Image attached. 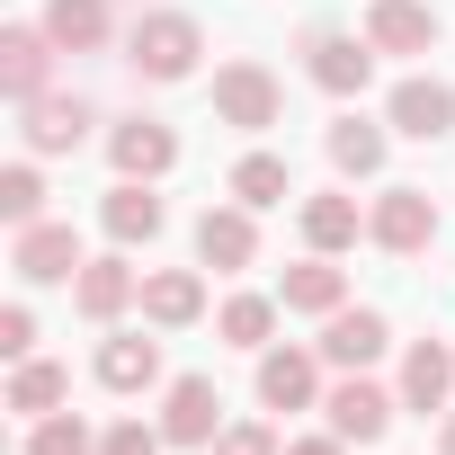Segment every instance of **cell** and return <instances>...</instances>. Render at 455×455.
I'll use <instances>...</instances> for the list:
<instances>
[{
  "label": "cell",
  "mask_w": 455,
  "mask_h": 455,
  "mask_svg": "<svg viewBox=\"0 0 455 455\" xmlns=\"http://www.w3.org/2000/svg\"><path fill=\"white\" fill-rule=\"evenodd\" d=\"M304 242H313L322 259L348 251V242H357V196H313V205H304Z\"/></svg>",
  "instance_id": "25"
},
{
  "label": "cell",
  "mask_w": 455,
  "mask_h": 455,
  "mask_svg": "<svg viewBox=\"0 0 455 455\" xmlns=\"http://www.w3.org/2000/svg\"><path fill=\"white\" fill-rule=\"evenodd\" d=\"M331 437H348V446H375L384 428H393V393L384 384H366V375H348V384H331Z\"/></svg>",
  "instance_id": "6"
},
{
  "label": "cell",
  "mask_w": 455,
  "mask_h": 455,
  "mask_svg": "<svg viewBox=\"0 0 455 455\" xmlns=\"http://www.w3.org/2000/svg\"><path fill=\"white\" fill-rule=\"evenodd\" d=\"M196 259H205V268H251V259H259L251 205H205V214H196Z\"/></svg>",
  "instance_id": "9"
},
{
  "label": "cell",
  "mask_w": 455,
  "mask_h": 455,
  "mask_svg": "<svg viewBox=\"0 0 455 455\" xmlns=\"http://www.w3.org/2000/svg\"><path fill=\"white\" fill-rule=\"evenodd\" d=\"M286 455H348V437H295Z\"/></svg>",
  "instance_id": "33"
},
{
  "label": "cell",
  "mask_w": 455,
  "mask_h": 455,
  "mask_svg": "<svg viewBox=\"0 0 455 455\" xmlns=\"http://www.w3.org/2000/svg\"><path fill=\"white\" fill-rule=\"evenodd\" d=\"M161 437H170V446H214V437H223V393H214L205 375H179L170 402H161Z\"/></svg>",
  "instance_id": "5"
},
{
  "label": "cell",
  "mask_w": 455,
  "mask_h": 455,
  "mask_svg": "<svg viewBox=\"0 0 455 455\" xmlns=\"http://www.w3.org/2000/svg\"><path fill=\"white\" fill-rule=\"evenodd\" d=\"M0 348H10V357H28V348H36V313H28V304L0 313Z\"/></svg>",
  "instance_id": "32"
},
{
  "label": "cell",
  "mask_w": 455,
  "mask_h": 455,
  "mask_svg": "<svg viewBox=\"0 0 455 455\" xmlns=\"http://www.w3.org/2000/svg\"><path fill=\"white\" fill-rule=\"evenodd\" d=\"M134 295H143V277H134L125 259H90V268H81V286H72V304H81L90 322H116Z\"/></svg>",
  "instance_id": "15"
},
{
  "label": "cell",
  "mask_w": 455,
  "mask_h": 455,
  "mask_svg": "<svg viewBox=\"0 0 455 455\" xmlns=\"http://www.w3.org/2000/svg\"><path fill=\"white\" fill-rule=\"evenodd\" d=\"M223 339H233V348H259L268 331H277V304L268 295H233V304H223V322H214Z\"/></svg>",
  "instance_id": "27"
},
{
  "label": "cell",
  "mask_w": 455,
  "mask_h": 455,
  "mask_svg": "<svg viewBox=\"0 0 455 455\" xmlns=\"http://www.w3.org/2000/svg\"><path fill=\"white\" fill-rule=\"evenodd\" d=\"M366 45L375 54H428L437 45V10L428 0H375L366 10Z\"/></svg>",
  "instance_id": "8"
},
{
  "label": "cell",
  "mask_w": 455,
  "mask_h": 455,
  "mask_svg": "<svg viewBox=\"0 0 455 455\" xmlns=\"http://www.w3.org/2000/svg\"><path fill=\"white\" fill-rule=\"evenodd\" d=\"M214 116L242 125V134H268V125L286 116L277 72H268V63H223V72H214Z\"/></svg>",
  "instance_id": "2"
},
{
  "label": "cell",
  "mask_w": 455,
  "mask_h": 455,
  "mask_svg": "<svg viewBox=\"0 0 455 455\" xmlns=\"http://www.w3.org/2000/svg\"><path fill=\"white\" fill-rule=\"evenodd\" d=\"M205 313V286L188 277V268H161V277H143V322H161V331H188Z\"/></svg>",
  "instance_id": "18"
},
{
  "label": "cell",
  "mask_w": 455,
  "mask_h": 455,
  "mask_svg": "<svg viewBox=\"0 0 455 455\" xmlns=\"http://www.w3.org/2000/svg\"><path fill=\"white\" fill-rule=\"evenodd\" d=\"M313 393H322V375H313L304 348H268V357H259V402H268V411H304Z\"/></svg>",
  "instance_id": "17"
},
{
  "label": "cell",
  "mask_w": 455,
  "mask_h": 455,
  "mask_svg": "<svg viewBox=\"0 0 455 455\" xmlns=\"http://www.w3.org/2000/svg\"><path fill=\"white\" fill-rule=\"evenodd\" d=\"M393 125H402L411 143H437V134H455V90H446L437 72H411V81L393 90Z\"/></svg>",
  "instance_id": "7"
},
{
  "label": "cell",
  "mask_w": 455,
  "mask_h": 455,
  "mask_svg": "<svg viewBox=\"0 0 455 455\" xmlns=\"http://www.w3.org/2000/svg\"><path fill=\"white\" fill-rule=\"evenodd\" d=\"M45 54H63L45 28H10V36H0V90H10L19 108L45 99Z\"/></svg>",
  "instance_id": "12"
},
{
  "label": "cell",
  "mask_w": 455,
  "mask_h": 455,
  "mask_svg": "<svg viewBox=\"0 0 455 455\" xmlns=\"http://www.w3.org/2000/svg\"><path fill=\"white\" fill-rule=\"evenodd\" d=\"M108 152H116V170H125V179H161V170L179 161V134H170V125H152V116H125V125L108 134Z\"/></svg>",
  "instance_id": "13"
},
{
  "label": "cell",
  "mask_w": 455,
  "mask_h": 455,
  "mask_svg": "<svg viewBox=\"0 0 455 455\" xmlns=\"http://www.w3.org/2000/svg\"><path fill=\"white\" fill-rule=\"evenodd\" d=\"M331 161H339L348 179H375V170H384V125H366V116H339V125H331Z\"/></svg>",
  "instance_id": "23"
},
{
  "label": "cell",
  "mask_w": 455,
  "mask_h": 455,
  "mask_svg": "<svg viewBox=\"0 0 455 455\" xmlns=\"http://www.w3.org/2000/svg\"><path fill=\"white\" fill-rule=\"evenodd\" d=\"M99 223H108L116 242H152V233H161V196H152L143 179H116L108 205H99Z\"/></svg>",
  "instance_id": "21"
},
{
  "label": "cell",
  "mask_w": 455,
  "mask_h": 455,
  "mask_svg": "<svg viewBox=\"0 0 455 455\" xmlns=\"http://www.w3.org/2000/svg\"><path fill=\"white\" fill-rule=\"evenodd\" d=\"M214 455H286V446H277L259 419H242V428H223V437H214Z\"/></svg>",
  "instance_id": "31"
},
{
  "label": "cell",
  "mask_w": 455,
  "mask_h": 455,
  "mask_svg": "<svg viewBox=\"0 0 455 455\" xmlns=\"http://www.w3.org/2000/svg\"><path fill=\"white\" fill-rule=\"evenodd\" d=\"M63 393H72V375H63V366H45V357H19V375H10V411L45 419V411H54Z\"/></svg>",
  "instance_id": "24"
},
{
  "label": "cell",
  "mask_w": 455,
  "mask_h": 455,
  "mask_svg": "<svg viewBox=\"0 0 455 455\" xmlns=\"http://www.w3.org/2000/svg\"><path fill=\"white\" fill-rule=\"evenodd\" d=\"M196 54H205V36H196V19H179V10H152V19H134V36H125V63H134L143 81H188Z\"/></svg>",
  "instance_id": "1"
},
{
  "label": "cell",
  "mask_w": 455,
  "mask_h": 455,
  "mask_svg": "<svg viewBox=\"0 0 455 455\" xmlns=\"http://www.w3.org/2000/svg\"><path fill=\"white\" fill-rule=\"evenodd\" d=\"M28 455H99V437H90L81 419H63V411H45V419L28 428Z\"/></svg>",
  "instance_id": "28"
},
{
  "label": "cell",
  "mask_w": 455,
  "mask_h": 455,
  "mask_svg": "<svg viewBox=\"0 0 455 455\" xmlns=\"http://www.w3.org/2000/svg\"><path fill=\"white\" fill-rule=\"evenodd\" d=\"M233 196H242L251 214H259V205H286V161H277V152H251V161L233 170Z\"/></svg>",
  "instance_id": "26"
},
{
  "label": "cell",
  "mask_w": 455,
  "mask_h": 455,
  "mask_svg": "<svg viewBox=\"0 0 455 455\" xmlns=\"http://www.w3.org/2000/svg\"><path fill=\"white\" fill-rule=\"evenodd\" d=\"M10 268L28 277V286H81V233L72 223H19V251H10Z\"/></svg>",
  "instance_id": "4"
},
{
  "label": "cell",
  "mask_w": 455,
  "mask_h": 455,
  "mask_svg": "<svg viewBox=\"0 0 455 455\" xmlns=\"http://www.w3.org/2000/svg\"><path fill=\"white\" fill-rule=\"evenodd\" d=\"M161 446H170V437H161V428H143V419H116V428L99 437V455H161Z\"/></svg>",
  "instance_id": "30"
},
{
  "label": "cell",
  "mask_w": 455,
  "mask_h": 455,
  "mask_svg": "<svg viewBox=\"0 0 455 455\" xmlns=\"http://www.w3.org/2000/svg\"><path fill=\"white\" fill-rule=\"evenodd\" d=\"M45 36L63 54H99L108 45V0H45Z\"/></svg>",
  "instance_id": "20"
},
{
  "label": "cell",
  "mask_w": 455,
  "mask_h": 455,
  "mask_svg": "<svg viewBox=\"0 0 455 455\" xmlns=\"http://www.w3.org/2000/svg\"><path fill=\"white\" fill-rule=\"evenodd\" d=\"M0 214L10 223H45V179L19 161V170H0Z\"/></svg>",
  "instance_id": "29"
},
{
  "label": "cell",
  "mask_w": 455,
  "mask_h": 455,
  "mask_svg": "<svg viewBox=\"0 0 455 455\" xmlns=\"http://www.w3.org/2000/svg\"><path fill=\"white\" fill-rule=\"evenodd\" d=\"M366 233H375V251L419 259V251L437 242V205H428V188H384V196H375V214H366Z\"/></svg>",
  "instance_id": "3"
},
{
  "label": "cell",
  "mask_w": 455,
  "mask_h": 455,
  "mask_svg": "<svg viewBox=\"0 0 455 455\" xmlns=\"http://www.w3.org/2000/svg\"><path fill=\"white\" fill-rule=\"evenodd\" d=\"M99 384H108V393H143V384H161V339H143V331L108 339V348H99Z\"/></svg>",
  "instance_id": "16"
},
{
  "label": "cell",
  "mask_w": 455,
  "mask_h": 455,
  "mask_svg": "<svg viewBox=\"0 0 455 455\" xmlns=\"http://www.w3.org/2000/svg\"><path fill=\"white\" fill-rule=\"evenodd\" d=\"M446 384H455V348L419 339V348L402 357V402H411V411H446Z\"/></svg>",
  "instance_id": "19"
},
{
  "label": "cell",
  "mask_w": 455,
  "mask_h": 455,
  "mask_svg": "<svg viewBox=\"0 0 455 455\" xmlns=\"http://www.w3.org/2000/svg\"><path fill=\"white\" fill-rule=\"evenodd\" d=\"M304 54H313V81H322L331 99H357L366 72H375V45H357V36H313Z\"/></svg>",
  "instance_id": "14"
},
{
  "label": "cell",
  "mask_w": 455,
  "mask_h": 455,
  "mask_svg": "<svg viewBox=\"0 0 455 455\" xmlns=\"http://www.w3.org/2000/svg\"><path fill=\"white\" fill-rule=\"evenodd\" d=\"M437 455H455V411H446V428H437Z\"/></svg>",
  "instance_id": "34"
},
{
  "label": "cell",
  "mask_w": 455,
  "mask_h": 455,
  "mask_svg": "<svg viewBox=\"0 0 455 455\" xmlns=\"http://www.w3.org/2000/svg\"><path fill=\"white\" fill-rule=\"evenodd\" d=\"M339 304H348V277H339L331 259L286 268V313H339Z\"/></svg>",
  "instance_id": "22"
},
{
  "label": "cell",
  "mask_w": 455,
  "mask_h": 455,
  "mask_svg": "<svg viewBox=\"0 0 455 455\" xmlns=\"http://www.w3.org/2000/svg\"><path fill=\"white\" fill-rule=\"evenodd\" d=\"M19 134H28V152H72V143L90 134V99H81V90H72V99L45 90V99H28V125H19Z\"/></svg>",
  "instance_id": "10"
},
{
  "label": "cell",
  "mask_w": 455,
  "mask_h": 455,
  "mask_svg": "<svg viewBox=\"0 0 455 455\" xmlns=\"http://www.w3.org/2000/svg\"><path fill=\"white\" fill-rule=\"evenodd\" d=\"M384 348H393V331H384V313H366V304H357V313L339 304V313H331V331H322V357H331V366H348V375H357V366H375Z\"/></svg>",
  "instance_id": "11"
}]
</instances>
